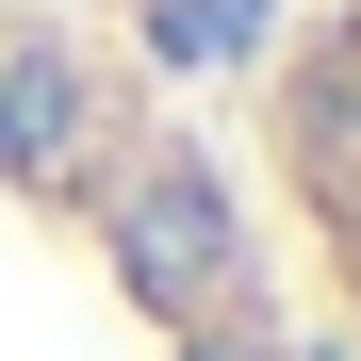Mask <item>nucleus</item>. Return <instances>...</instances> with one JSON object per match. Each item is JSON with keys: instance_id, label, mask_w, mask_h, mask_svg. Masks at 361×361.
Here are the masks:
<instances>
[{"instance_id": "nucleus-1", "label": "nucleus", "mask_w": 361, "mask_h": 361, "mask_svg": "<svg viewBox=\"0 0 361 361\" xmlns=\"http://www.w3.org/2000/svg\"><path fill=\"white\" fill-rule=\"evenodd\" d=\"M0 361H312L214 132L66 0H0Z\"/></svg>"}, {"instance_id": "nucleus-2", "label": "nucleus", "mask_w": 361, "mask_h": 361, "mask_svg": "<svg viewBox=\"0 0 361 361\" xmlns=\"http://www.w3.org/2000/svg\"><path fill=\"white\" fill-rule=\"evenodd\" d=\"M263 197L295 230V279L329 312V361H361V0H312L263 66Z\"/></svg>"}]
</instances>
